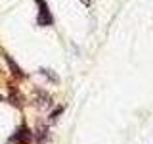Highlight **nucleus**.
<instances>
[{
    "label": "nucleus",
    "mask_w": 153,
    "mask_h": 144,
    "mask_svg": "<svg viewBox=\"0 0 153 144\" xmlns=\"http://www.w3.org/2000/svg\"><path fill=\"white\" fill-rule=\"evenodd\" d=\"M38 6V14H36V25L38 27H52L54 25V16L50 12V6H48L46 0H35Z\"/></svg>",
    "instance_id": "f257e3e1"
},
{
    "label": "nucleus",
    "mask_w": 153,
    "mask_h": 144,
    "mask_svg": "<svg viewBox=\"0 0 153 144\" xmlns=\"http://www.w3.org/2000/svg\"><path fill=\"white\" fill-rule=\"evenodd\" d=\"M31 138H33V131L27 127V125H21V127L16 131V134L10 136L8 144H31Z\"/></svg>",
    "instance_id": "f03ea898"
},
{
    "label": "nucleus",
    "mask_w": 153,
    "mask_h": 144,
    "mask_svg": "<svg viewBox=\"0 0 153 144\" xmlns=\"http://www.w3.org/2000/svg\"><path fill=\"white\" fill-rule=\"evenodd\" d=\"M35 106L38 110H50L52 108V96L46 94L44 90H36L35 94Z\"/></svg>",
    "instance_id": "7ed1b4c3"
},
{
    "label": "nucleus",
    "mask_w": 153,
    "mask_h": 144,
    "mask_svg": "<svg viewBox=\"0 0 153 144\" xmlns=\"http://www.w3.org/2000/svg\"><path fill=\"white\" fill-rule=\"evenodd\" d=\"M33 136H35L36 144H46V142H50V131H48V127H38L36 133L33 134Z\"/></svg>",
    "instance_id": "20e7f679"
},
{
    "label": "nucleus",
    "mask_w": 153,
    "mask_h": 144,
    "mask_svg": "<svg viewBox=\"0 0 153 144\" xmlns=\"http://www.w3.org/2000/svg\"><path fill=\"white\" fill-rule=\"evenodd\" d=\"M4 58H6V62H8V65H10V71H12V75H13V77H17V79H23V77H25V73L21 71V67H19V65H17L8 54L4 56Z\"/></svg>",
    "instance_id": "39448f33"
},
{
    "label": "nucleus",
    "mask_w": 153,
    "mask_h": 144,
    "mask_svg": "<svg viewBox=\"0 0 153 144\" xmlns=\"http://www.w3.org/2000/svg\"><path fill=\"white\" fill-rule=\"evenodd\" d=\"M38 71H40V75L44 77L46 81H50L52 85H57V83H59V77H57V73H54L52 69H46V67H40Z\"/></svg>",
    "instance_id": "423d86ee"
},
{
    "label": "nucleus",
    "mask_w": 153,
    "mask_h": 144,
    "mask_svg": "<svg viewBox=\"0 0 153 144\" xmlns=\"http://www.w3.org/2000/svg\"><path fill=\"white\" fill-rule=\"evenodd\" d=\"M10 104L17 106V108H21V106H23V98L19 96V92H13V90H12V94H10Z\"/></svg>",
    "instance_id": "0eeeda50"
},
{
    "label": "nucleus",
    "mask_w": 153,
    "mask_h": 144,
    "mask_svg": "<svg viewBox=\"0 0 153 144\" xmlns=\"http://www.w3.org/2000/svg\"><path fill=\"white\" fill-rule=\"evenodd\" d=\"M63 110H65V108H63V106H57V108L54 110V112H52V113H50V119H52V121H57V117H59V115H61V113H63Z\"/></svg>",
    "instance_id": "6e6552de"
},
{
    "label": "nucleus",
    "mask_w": 153,
    "mask_h": 144,
    "mask_svg": "<svg viewBox=\"0 0 153 144\" xmlns=\"http://www.w3.org/2000/svg\"><path fill=\"white\" fill-rule=\"evenodd\" d=\"M80 2H82L84 6H90V4H92V2H90V0H80Z\"/></svg>",
    "instance_id": "1a4fd4ad"
},
{
    "label": "nucleus",
    "mask_w": 153,
    "mask_h": 144,
    "mask_svg": "<svg viewBox=\"0 0 153 144\" xmlns=\"http://www.w3.org/2000/svg\"><path fill=\"white\" fill-rule=\"evenodd\" d=\"M0 102H2V98H0Z\"/></svg>",
    "instance_id": "9d476101"
}]
</instances>
